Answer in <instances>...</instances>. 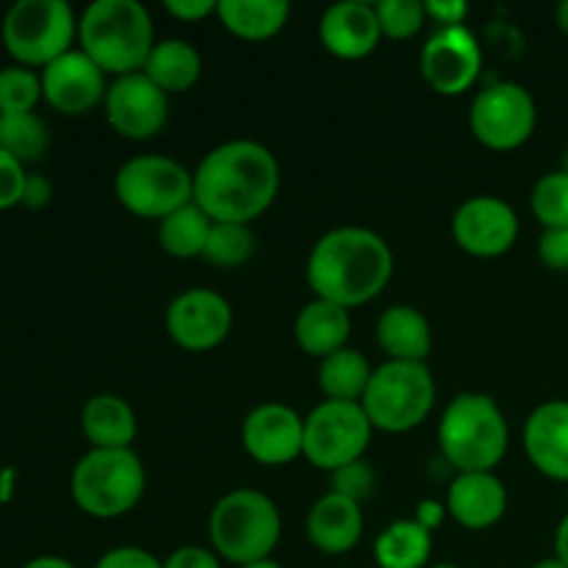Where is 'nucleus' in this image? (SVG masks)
I'll return each instance as SVG.
<instances>
[{
	"instance_id": "f257e3e1",
	"label": "nucleus",
	"mask_w": 568,
	"mask_h": 568,
	"mask_svg": "<svg viewBox=\"0 0 568 568\" xmlns=\"http://www.w3.org/2000/svg\"><path fill=\"white\" fill-rule=\"evenodd\" d=\"M194 203L214 222L250 225L277 197L281 166L270 148L253 139H233L211 150L197 164Z\"/></svg>"
},
{
	"instance_id": "f03ea898",
	"label": "nucleus",
	"mask_w": 568,
	"mask_h": 568,
	"mask_svg": "<svg viewBox=\"0 0 568 568\" xmlns=\"http://www.w3.org/2000/svg\"><path fill=\"white\" fill-rule=\"evenodd\" d=\"M394 275L392 247L369 227H336L311 247L305 277L316 300L353 311L372 303Z\"/></svg>"
},
{
	"instance_id": "7ed1b4c3",
	"label": "nucleus",
	"mask_w": 568,
	"mask_h": 568,
	"mask_svg": "<svg viewBox=\"0 0 568 568\" xmlns=\"http://www.w3.org/2000/svg\"><path fill=\"white\" fill-rule=\"evenodd\" d=\"M81 50L105 75L142 72L155 48V28L136 0H94L78 20Z\"/></svg>"
},
{
	"instance_id": "20e7f679",
	"label": "nucleus",
	"mask_w": 568,
	"mask_h": 568,
	"mask_svg": "<svg viewBox=\"0 0 568 568\" xmlns=\"http://www.w3.org/2000/svg\"><path fill=\"white\" fill-rule=\"evenodd\" d=\"M508 419L488 394H458L438 422V447L458 475L494 471L508 453Z\"/></svg>"
},
{
	"instance_id": "39448f33",
	"label": "nucleus",
	"mask_w": 568,
	"mask_h": 568,
	"mask_svg": "<svg viewBox=\"0 0 568 568\" xmlns=\"http://www.w3.org/2000/svg\"><path fill=\"white\" fill-rule=\"evenodd\" d=\"M209 538L220 560L239 568L272 558L281 541L277 505L255 488H236L211 510Z\"/></svg>"
},
{
	"instance_id": "423d86ee",
	"label": "nucleus",
	"mask_w": 568,
	"mask_h": 568,
	"mask_svg": "<svg viewBox=\"0 0 568 568\" xmlns=\"http://www.w3.org/2000/svg\"><path fill=\"white\" fill-rule=\"evenodd\" d=\"M148 486L142 458L131 449H89L72 469L70 491L78 508L92 519H120L131 514Z\"/></svg>"
},
{
	"instance_id": "0eeeda50",
	"label": "nucleus",
	"mask_w": 568,
	"mask_h": 568,
	"mask_svg": "<svg viewBox=\"0 0 568 568\" xmlns=\"http://www.w3.org/2000/svg\"><path fill=\"white\" fill-rule=\"evenodd\" d=\"M436 405V381L427 364L386 361L372 372L361 408L381 433H410L430 416Z\"/></svg>"
},
{
	"instance_id": "6e6552de",
	"label": "nucleus",
	"mask_w": 568,
	"mask_h": 568,
	"mask_svg": "<svg viewBox=\"0 0 568 568\" xmlns=\"http://www.w3.org/2000/svg\"><path fill=\"white\" fill-rule=\"evenodd\" d=\"M3 44L20 67H48L70 53L78 20L64 0H20L3 17Z\"/></svg>"
},
{
	"instance_id": "1a4fd4ad",
	"label": "nucleus",
	"mask_w": 568,
	"mask_h": 568,
	"mask_svg": "<svg viewBox=\"0 0 568 568\" xmlns=\"http://www.w3.org/2000/svg\"><path fill=\"white\" fill-rule=\"evenodd\" d=\"M114 194L133 216L161 222L194 203V175L166 155H136L116 172Z\"/></svg>"
},
{
	"instance_id": "9d476101",
	"label": "nucleus",
	"mask_w": 568,
	"mask_h": 568,
	"mask_svg": "<svg viewBox=\"0 0 568 568\" xmlns=\"http://www.w3.org/2000/svg\"><path fill=\"white\" fill-rule=\"evenodd\" d=\"M369 416L361 403H325L316 405L305 419L303 458L322 471H336L342 466L364 458L372 442Z\"/></svg>"
},
{
	"instance_id": "9b49d317",
	"label": "nucleus",
	"mask_w": 568,
	"mask_h": 568,
	"mask_svg": "<svg viewBox=\"0 0 568 568\" xmlns=\"http://www.w3.org/2000/svg\"><path fill=\"white\" fill-rule=\"evenodd\" d=\"M536 122V100L516 81L488 83L469 105L471 133L483 148L497 150V153H508L530 142Z\"/></svg>"
},
{
	"instance_id": "f8f14e48",
	"label": "nucleus",
	"mask_w": 568,
	"mask_h": 568,
	"mask_svg": "<svg viewBox=\"0 0 568 568\" xmlns=\"http://www.w3.org/2000/svg\"><path fill=\"white\" fill-rule=\"evenodd\" d=\"M419 72L427 87L444 98L469 92L483 72V50L466 26L438 28L425 42L419 55Z\"/></svg>"
},
{
	"instance_id": "ddd939ff",
	"label": "nucleus",
	"mask_w": 568,
	"mask_h": 568,
	"mask_svg": "<svg viewBox=\"0 0 568 568\" xmlns=\"http://www.w3.org/2000/svg\"><path fill=\"white\" fill-rule=\"evenodd\" d=\"M166 336L189 353H209L220 347L233 327L231 303L214 288H186L164 314Z\"/></svg>"
},
{
	"instance_id": "4468645a",
	"label": "nucleus",
	"mask_w": 568,
	"mask_h": 568,
	"mask_svg": "<svg viewBox=\"0 0 568 568\" xmlns=\"http://www.w3.org/2000/svg\"><path fill=\"white\" fill-rule=\"evenodd\" d=\"M103 111L122 139L144 142L164 131L170 120V94L161 92L144 72H133L109 83Z\"/></svg>"
},
{
	"instance_id": "2eb2a0df",
	"label": "nucleus",
	"mask_w": 568,
	"mask_h": 568,
	"mask_svg": "<svg viewBox=\"0 0 568 568\" xmlns=\"http://www.w3.org/2000/svg\"><path fill=\"white\" fill-rule=\"evenodd\" d=\"M453 239L464 253L475 258H499L510 253L519 239V216L514 205L494 194L471 197L455 211Z\"/></svg>"
},
{
	"instance_id": "dca6fc26",
	"label": "nucleus",
	"mask_w": 568,
	"mask_h": 568,
	"mask_svg": "<svg viewBox=\"0 0 568 568\" xmlns=\"http://www.w3.org/2000/svg\"><path fill=\"white\" fill-rule=\"evenodd\" d=\"M305 419L283 403H264L242 422V447L255 464L286 466L303 455Z\"/></svg>"
},
{
	"instance_id": "f3484780",
	"label": "nucleus",
	"mask_w": 568,
	"mask_h": 568,
	"mask_svg": "<svg viewBox=\"0 0 568 568\" xmlns=\"http://www.w3.org/2000/svg\"><path fill=\"white\" fill-rule=\"evenodd\" d=\"M105 92V72L83 50H70L42 70V98L61 114H87Z\"/></svg>"
},
{
	"instance_id": "a211bd4d",
	"label": "nucleus",
	"mask_w": 568,
	"mask_h": 568,
	"mask_svg": "<svg viewBox=\"0 0 568 568\" xmlns=\"http://www.w3.org/2000/svg\"><path fill=\"white\" fill-rule=\"evenodd\" d=\"M383 31L375 6L364 0H347L325 9L320 17V42L331 55L344 61L366 59L381 44Z\"/></svg>"
},
{
	"instance_id": "6ab92c4d",
	"label": "nucleus",
	"mask_w": 568,
	"mask_h": 568,
	"mask_svg": "<svg viewBox=\"0 0 568 568\" xmlns=\"http://www.w3.org/2000/svg\"><path fill=\"white\" fill-rule=\"evenodd\" d=\"M521 444L544 477L568 483V399L538 405L527 416Z\"/></svg>"
},
{
	"instance_id": "aec40b11",
	"label": "nucleus",
	"mask_w": 568,
	"mask_h": 568,
	"mask_svg": "<svg viewBox=\"0 0 568 568\" xmlns=\"http://www.w3.org/2000/svg\"><path fill=\"white\" fill-rule=\"evenodd\" d=\"M444 508L466 530H488L508 514V488L494 471L458 475L449 486Z\"/></svg>"
},
{
	"instance_id": "412c9836",
	"label": "nucleus",
	"mask_w": 568,
	"mask_h": 568,
	"mask_svg": "<svg viewBox=\"0 0 568 568\" xmlns=\"http://www.w3.org/2000/svg\"><path fill=\"white\" fill-rule=\"evenodd\" d=\"M305 536L311 547L320 549L322 555H347L349 549L358 547L364 536V514L361 505L342 494L327 491L314 503L305 519Z\"/></svg>"
},
{
	"instance_id": "4be33fe9",
	"label": "nucleus",
	"mask_w": 568,
	"mask_h": 568,
	"mask_svg": "<svg viewBox=\"0 0 568 568\" xmlns=\"http://www.w3.org/2000/svg\"><path fill=\"white\" fill-rule=\"evenodd\" d=\"M375 338L388 361L405 364H425L433 353L430 322L414 305H392L381 314L375 327Z\"/></svg>"
},
{
	"instance_id": "5701e85b",
	"label": "nucleus",
	"mask_w": 568,
	"mask_h": 568,
	"mask_svg": "<svg viewBox=\"0 0 568 568\" xmlns=\"http://www.w3.org/2000/svg\"><path fill=\"white\" fill-rule=\"evenodd\" d=\"M349 333H353V316L342 305L325 303V300H314V303L303 305L294 320V338H297L300 349L311 358H331L333 353L347 347Z\"/></svg>"
},
{
	"instance_id": "b1692460",
	"label": "nucleus",
	"mask_w": 568,
	"mask_h": 568,
	"mask_svg": "<svg viewBox=\"0 0 568 568\" xmlns=\"http://www.w3.org/2000/svg\"><path fill=\"white\" fill-rule=\"evenodd\" d=\"M81 430L92 449H131L139 422L131 405L116 394H94L81 410Z\"/></svg>"
},
{
	"instance_id": "393cba45",
	"label": "nucleus",
	"mask_w": 568,
	"mask_h": 568,
	"mask_svg": "<svg viewBox=\"0 0 568 568\" xmlns=\"http://www.w3.org/2000/svg\"><path fill=\"white\" fill-rule=\"evenodd\" d=\"M142 72L161 92L183 94L203 75V55L186 39H164L155 42Z\"/></svg>"
},
{
	"instance_id": "a878e982",
	"label": "nucleus",
	"mask_w": 568,
	"mask_h": 568,
	"mask_svg": "<svg viewBox=\"0 0 568 568\" xmlns=\"http://www.w3.org/2000/svg\"><path fill=\"white\" fill-rule=\"evenodd\" d=\"M292 6L283 0H220L216 17L239 39L264 42L286 28Z\"/></svg>"
},
{
	"instance_id": "bb28decb",
	"label": "nucleus",
	"mask_w": 568,
	"mask_h": 568,
	"mask_svg": "<svg viewBox=\"0 0 568 568\" xmlns=\"http://www.w3.org/2000/svg\"><path fill=\"white\" fill-rule=\"evenodd\" d=\"M433 555V532L416 519L392 521L375 541V564L381 568H427Z\"/></svg>"
},
{
	"instance_id": "cd10ccee",
	"label": "nucleus",
	"mask_w": 568,
	"mask_h": 568,
	"mask_svg": "<svg viewBox=\"0 0 568 568\" xmlns=\"http://www.w3.org/2000/svg\"><path fill=\"white\" fill-rule=\"evenodd\" d=\"M372 364L364 353L344 347L320 364V388L333 403H361L372 381Z\"/></svg>"
},
{
	"instance_id": "c85d7f7f",
	"label": "nucleus",
	"mask_w": 568,
	"mask_h": 568,
	"mask_svg": "<svg viewBox=\"0 0 568 568\" xmlns=\"http://www.w3.org/2000/svg\"><path fill=\"white\" fill-rule=\"evenodd\" d=\"M214 220L197 203L183 205L181 211L159 222V244L172 258H197L205 253V242Z\"/></svg>"
},
{
	"instance_id": "c756f323",
	"label": "nucleus",
	"mask_w": 568,
	"mask_h": 568,
	"mask_svg": "<svg viewBox=\"0 0 568 568\" xmlns=\"http://www.w3.org/2000/svg\"><path fill=\"white\" fill-rule=\"evenodd\" d=\"M48 125L39 114H0V150L14 155L22 166L48 153Z\"/></svg>"
},
{
	"instance_id": "7c9ffc66",
	"label": "nucleus",
	"mask_w": 568,
	"mask_h": 568,
	"mask_svg": "<svg viewBox=\"0 0 568 568\" xmlns=\"http://www.w3.org/2000/svg\"><path fill=\"white\" fill-rule=\"evenodd\" d=\"M255 250V236L250 225H236V222H214L205 242L203 258L220 270H236L247 264Z\"/></svg>"
},
{
	"instance_id": "2f4dec72",
	"label": "nucleus",
	"mask_w": 568,
	"mask_h": 568,
	"mask_svg": "<svg viewBox=\"0 0 568 568\" xmlns=\"http://www.w3.org/2000/svg\"><path fill=\"white\" fill-rule=\"evenodd\" d=\"M530 209L544 231H568V175L564 170L538 178L530 194Z\"/></svg>"
},
{
	"instance_id": "473e14b6",
	"label": "nucleus",
	"mask_w": 568,
	"mask_h": 568,
	"mask_svg": "<svg viewBox=\"0 0 568 568\" xmlns=\"http://www.w3.org/2000/svg\"><path fill=\"white\" fill-rule=\"evenodd\" d=\"M42 98V75L28 67L0 70V114H28Z\"/></svg>"
},
{
	"instance_id": "72a5a7b5",
	"label": "nucleus",
	"mask_w": 568,
	"mask_h": 568,
	"mask_svg": "<svg viewBox=\"0 0 568 568\" xmlns=\"http://www.w3.org/2000/svg\"><path fill=\"white\" fill-rule=\"evenodd\" d=\"M375 14L383 37L397 39V42L414 39L427 22L425 3H419V0H381V3H375Z\"/></svg>"
},
{
	"instance_id": "f704fd0d",
	"label": "nucleus",
	"mask_w": 568,
	"mask_h": 568,
	"mask_svg": "<svg viewBox=\"0 0 568 568\" xmlns=\"http://www.w3.org/2000/svg\"><path fill=\"white\" fill-rule=\"evenodd\" d=\"M375 486H377V475L375 469H372V464H366L364 458L331 471V491L342 494V497L353 499V503L358 505L375 494Z\"/></svg>"
},
{
	"instance_id": "c9c22d12",
	"label": "nucleus",
	"mask_w": 568,
	"mask_h": 568,
	"mask_svg": "<svg viewBox=\"0 0 568 568\" xmlns=\"http://www.w3.org/2000/svg\"><path fill=\"white\" fill-rule=\"evenodd\" d=\"M26 166L9 155L6 150H0V211L14 209L22 200V189H26Z\"/></svg>"
},
{
	"instance_id": "e433bc0d",
	"label": "nucleus",
	"mask_w": 568,
	"mask_h": 568,
	"mask_svg": "<svg viewBox=\"0 0 568 568\" xmlns=\"http://www.w3.org/2000/svg\"><path fill=\"white\" fill-rule=\"evenodd\" d=\"M94 568H164V560L142 547H114L94 564Z\"/></svg>"
},
{
	"instance_id": "4c0bfd02",
	"label": "nucleus",
	"mask_w": 568,
	"mask_h": 568,
	"mask_svg": "<svg viewBox=\"0 0 568 568\" xmlns=\"http://www.w3.org/2000/svg\"><path fill=\"white\" fill-rule=\"evenodd\" d=\"M538 258L547 270L568 272V231H544L538 239Z\"/></svg>"
},
{
	"instance_id": "58836bf2",
	"label": "nucleus",
	"mask_w": 568,
	"mask_h": 568,
	"mask_svg": "<svg viewBox=\"0 0 568 568\" xmlns=\"http://www.w3.org/2000/svg\"><path fill=\"white\" fill-rule=\"evenodd\" d=\"M164 568H222V564L214 549L181 547L164 560Z\"/></svg>"
},
{
	"instance_id": "ea45409f",
	"label": "nucleus",
	"mask_w": 568,
	"mask_h": 568,
	"mask_svg": "<svg viewBox=\"0 0 568 568\" xmlns=\"http://www.w3.org/2000/svg\"><path fill=\"white\" fill-rule=\"evenodd\" d=\"M216 6L220 3H214V0H166L164 9L166 14L181 22H200L205 17L216 14Z\"/></svg>"
},
{
	"instance_id": "a19ab883",
	"label": "nucleus",
	"mask_w": 568,
	"mask_h": 568,
	"mask_svg": "<svg viewBox=\"0 0 568 568\" xmlns=\"http://www.w3.org/2000/svg\"><path fill=\"white\" fill-rule=\"evenodd\" d=\"M425 14L427 20L442 22V28H453V26H464L466 14H469V6L460 3V0H430L425 3Z\"/></svg>"
},
{
	"instance_id": "79ce46f5",
	"label": "nucleus",
	"mask_w": 568,
	"mask_h": 568,
	"mask_svg": "<svg viewBox=\"0 0 568 568\" xmlns=\"http://www.w3.org/2000/svg\"><path fill=\"white\" fill-rule=\"evenodd\" d=\"M50 200H53V186H50L48 178L39 175V172H28L20 205H26V209H44Z\"/></svg>"
},
{
	"instance_id": "37998d69",
	"label": "nucleus",
	"mask_w": 568,
	"mask_h": 568,
	"mask_svg": "<svg viewBox=\"0 0 568 568\" xmlns=\"http://www.w3.org/2000/svg\"><path fill=\"white\" fill-rule=\"evenodd\" d=\"M444 510L447 508H442V503H433V499H427V503H422L419 508H416V521L433 532L438 525H442Z\"/></svg>"
},
{
	"instance_id": "c03bdc74",
	"label": "nucleus",
	"mask_w": 568,
	"mask_h": 568,
	"mask_svg": "<svg viewBox=\"0 0 568 568\" xmlns=\"http://www.w3.org/2000/svg\"><path fill=\"white\" fill-rule=\"evenodd\" d=\"M555 558H560L568 566V514L560 519L558 532H555Z\"/></svg>"
},
{
	"instance_id": "a18cd8bd",
	"label": "nucleus",
	"mask_w": 568,
	"mask_h": 568,
	"mask_svg": "<svg viewBox=\"0 0 568 568\" xmlns=\"http://www.w3.org/2000/svg\"><path fill=\"white\" fill-rule=\"evenodd\" d=\"M22 568H75V566H72L70 560H64V558H55V555H42V558L28 560V564Z\"/></svg>"
},
{
	"instance_id": "49530a36",
	"label": "nucleus",
	"mask_w": 568,
	"mask_h": 568,
	"mask_svg": "<svg viewBox=\"0 0 568 568\" xmlns=\"http://www.w3.org/2000/svg\"><path fill=\"white\" fill-rule=\"evenodd\" d=\"M555 20H558V28L568 37V0H564V3L555 9Z\"/></svg>"
},
{
	"instance_id": "de8ad7c7",
	"label": "nucleus",
	"mask_w": 568,
	"mask_h": 568,
	"mask_svg": "<svg viewBox=\"0 0 568 568\" xmlns=\"http://www.w3.org/2000/svg\"><path fill=\"white\" fill-rule=\"evenodd\" d=\"M532 568H568V566L560 558H547V560H538Z\"/></svg>"
},
{
	"instance_id": "09e8293b",
	"label": "nucleus",
	"mask_w": 568,
	"mask_h": 568,
	"mask_svg": "<svg viewBox=\"0 0 568 568\" xmlns=\"http://www.w3.org/2000/svg\"><path fill=\"white\" fill-rule=\"evenodd\" d=\"M242 568H283V566L277 564V560L266 558V560H255V564H247V566H242Z\"/></svg>"
},
{
	"instance_id": "8fccbe9b",
	"label": "nucleus",
	"mask_w": 568,
	"mask_h": 568,
	"mask_svg": "<svg viewBox=\"0 0 568 568\" xmlns=\"http://www.w3.org/2000/svg\"><path fill=\"white\" fill-rule=\"evenodd\" d=\"M560 170H564L566 175H568V150H566V155H564V166H560Z\"/></svg>"
},
{
	"instance_id": "3c124183",
	"label": "nucleus",
	"mask_w": 568,
	"mask_h": 568,
	"mask_svg": "<svg viewBox=\"0 0 568 568\" xmlns=\"http://www.w3.org/2000/svg\"><path fill=\"white\" fill-rule=\"evenodd\" d=\"M430 568H460V566H455V564H438V566H430Z\"/></svg>"
}]
</instances>
